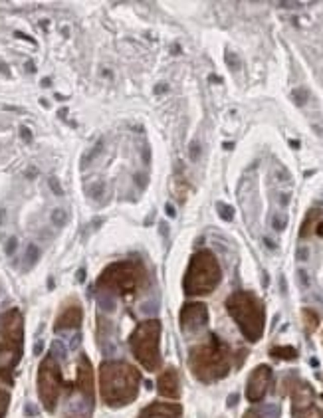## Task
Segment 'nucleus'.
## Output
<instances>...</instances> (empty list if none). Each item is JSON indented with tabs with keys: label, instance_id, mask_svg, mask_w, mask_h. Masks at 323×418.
<instances>
[{
	"label": "nucleus",
	"instance_id": "cd10ccee",
	"mask_svg": "<svg viewBox=\"0 0 323 418\" xmlns=\"http://www.w3.org/2000/svg\"><path fill=\"white\" fill-rule=\"evenodd\" d=\"M188 157H191V161H198V157H200V143H198V141H193V143H191V147H188Z\"/></svg>",
	"mask_w": 323,
	"mask_h": 418
},
{
	"label": "nucleus",
	"instance_id": "f3484780",
	"mask_svg": "<svg viewBox=\"0 0 323 418\" xmlns=\"http://www.w3.org/2000/svg\"><path fill=\"white\" fill-rule=\"evenodd\" d=\"M270 355L272 357H276V359H286V361H294L298 359V351L294 347H274L270 351Z\"/></svg>",
	"mask_w": 323,
	"mask_h": 418
},
{
	"label": "nucleus",
	"instance_id": "79ce46f5",
	"mask_svg": "<svg viewBox=\"0 0 323 418\" xmlns=\"http://www.w3.org/2000/svg\"><path fill=\"white\" fill-rule=\"evenodd\" d=\"M40 351H42V343H36V347H34V355H40Z\"/></svg>",
	"mask_w": 323,
	"mask_h": 418
},
{
	"label": "nucleus",
	"instance_id": "473e14b6",
	"mask_svg": "<svg viewBox=\"0 0 323 418\" xmlns=\"http://www.w3.org/2000/svg\"><path fill=\"white\" fill-rule=\"evenodd\" d=\"M153 92L157 93V95H161V93H167V92H169V85H167V83H157Z\"/></svg>",
	"mask_w": 323,
	"mask_h": 418
},
{
	"label": "nucleus",
	"instance_id": "4468645a",
	"mask_svg": "<svg viewBox=\"0 0 323 418\" xmlns=\"http://www.w3.org/2000/svg\"><path fill=\"white\" fill-rule=\"evenodd\" d=\"M183 408L174 403H153L141 410L139 418H181Z\"/></svg>",
	"mask_w": 323,
	"mask_h": 418
},
{
	"label": "nucleus",
	"instance_id": "7c9ffc66",
	"mask_svg": "<svg viewBox=\"0 0 323 418\" xmlns=\"http://www.w3.org/2000/svg\"><path fill=\"white\" fill-rule=\"evenodd\" d=\"M16 246H18V240H16V238H11V240H8V244H6V254L8 256L14 254Z\"/></svg>",
	"mask_w": 323,
	"mask_h": 418
},
{
	"label": "nucleus",
	"instance_id": "0eeeda50",
	"mask_svg": "<svg viewBox=\"0 0 323 418\" xmlns=\"http://www.w3.org/2000/svg\"><path fill=\"white\" fill-rule=\"evenodd\" d=\"M129 345L133 357L147 369L157 371L161 367V323L157 319H147L135 327Z\"/></svg>",
	"mask_w": 323,
	"mask_h": 418
},
{
	"label": "nucleus",
	"instance_id": "4c0bfd02",
	"mask_svg": "<svg viewBox=\"0 0 323 418\" xmlns=\"http://www.w3.org/2000/svg\"><path fill=\"white\" fill-rule=\"evenodd\" d=\"M149 159H151L149 147H145V149H143V161H145V163H149Z\"/></svg>",
	"mask_w": 323,
	"mask_h": 418
},
{
	"label": "nucleus",
	"instance_id": "a211bd4d",
	"mask_svg": "<svg viewBox=\"0 0 323 418\" xmlns=\"http://www.w3.org/2000/svg\"><path fill=\"white\" fill-rule=\"evenodd\" d=\"M294 417L296 418H323V410L317 405L312 407L301 408V410H294Z\"/></svg>",
	"mask_w": 323,
	"mask_h": 418
},
{
	"label": "nucleus",
	"instance_id": "72a5a7b5",
	"mask_svg": "<svg viewBox=\"0 0 323 418\" xmlns=\"http://www.w3.org/2000/svg\"><path fill=\"white\" fill-rule=\"evenodd\" d=\"M20 135H22L24 141H32V133H30V129L28 127L20 129Z\"/></svg>",
	"mask_w": 323,
	"mask_h": 418
},
{
	"label": "nucleus",
	"instance_id": "c9c22d12",
	"mask_svg": "<svg viewBox=\"0 0 323 418\" xmlns=\"http://www.w3.org/2000/svg\"><path fill=\"white\" fill-rule=\"evenodd\" d=\"M308 256H310V250H308L305 246L298 250V258H300V260H308Z\"/></svg>",
	"mask_w": 323,
	"mask_h": 418
},
{
	"label": "nucleus",
	"instance_id": "c85d7f7f",
	"mask_svg": "<svg viewBox=\"0 0 323 418\" xmlns=\"http://www.w3.org/2000/svg\"><path fill=\"white\" fill-rule=\"evenodd\" d=\"M48 183H50V188H52V193H54V195H58V197H64V188H62V185H60L58 179H54V176H52V179H50Z\"/></svg>",
	"mask_w": 323,
	"mask_h": 418
},
{
	"label": "nucleus",
	"instance_id": "58836bf2",
	"mask_svg": "<svg viewBox=\"0 0 323 418\" xmlns=\"http://www.w3.org/2000/svg\"><path fill=\"white\" fill-rule=\"evenodd\" d=\"M264 244L268 246V248H270V250H274V248H276V244H274V242H272V240H270V238H264Z\"/></svg>",
	"mask_w": 323,
	"mask_h": 418
},
{
	"label": "nucleus",
	"instance_id": "a19ab883",
	"mask_svg": "<svg viewBox=\"0 0 323 418\" xmlns=\"http://www.w3.org/2000/svg\"><path fill=\"white\" fill-rule=\"evenodd\" d=\"M236 400H238V396L232 395L231 398H228V405H231V407H234V405H236Z\"/></svg>",
	"mask_w": 323,
	"mask_h": 418
},
{
	"label": "nucleus",
	"instance_id": "39448f33",
	"mask_svg": "<svg viewBox=\"0 0 323 418\" xmlns=\"http://www.w3.org/2000/svg\"><path fill=\"white\" fill-rule=\"evenodd\" d=\"M220 279H222V270L217 256L208 250H200L191 258V264L183 279V288L186 295H208L219 288Z\"/></svg>",
	"mask_w": 323,
	"mask_h": 418
},
{
	"label": "nucleus",
	"instance_id": "e433bc0d",
	"mask_svg": "<svg viewBox=\"0 0 323 418\" xmlns=\"http://www.w3.org/2000/svg\"><path fill=\"white\" fill-rule=\"evenodd\" d=\"M300 281L303 284V286H308V284H310V279H308V274H305L303 270L300 272Z\"/></svg>",
	"mask_w": 323,
	"mask_h": 418
},
{
	"label": "nucleus",
	"instance_id": "c03bdc74",
	"mask_svg": "<svg viewBox=\"0 0 323 418\" xmlns=\"http://www.w3.org/2000/svg\"><path fill=\"white\" fill-rule=\"evenodd\" d=\"M244 418H260V417H258L256 412H246V414H244Z\"/></svg>",
	"mask_w": 323,
	"mask_h": 418
},
{
	"label": "nucleus",
	"instance_id": "2f4dec72",
	"mask_svg": "<svg viewBox=\"0 0 323 418\" xmlns=\"http://www.w3.org/2000/svg\"><path fill=\"white\" fill-rule=\"evenodd\" d=\"M276 176L282 181V183H284V181H289V173L286 171V169H277Z\"/></svg>",
	"mask_w": 323,
	"mask_h": 418
},
{
	"label": "nucleus",
	"instance_id": "aec40b11",
	"mask_svg": "<svg viewBox=\"0 0 323 418\" xmlns=\"http://www.w3.org/2000/svg\"><path fill=\"white\" fill-rule=\"evenodd\" d=\"M291 99L296 102V105H305L310 99V92L305 88H298V90L291 92Z\"/></svg>",
	"mask_w": 323,
	"mask_h": 418
},
{
	"label": "nucleus",
	"instance_id": "a878e982",
	"mask_svg": "<svg viewBox=\"0 0 323 418\" xmlns=\"http://www.w3.org/2000/svg\"><path fill=\"white\" fill-rule=\"evenodd\" d=\"M224 60H226V66L231 68V70H240V58L236 56V54H232V52H226V56H224Z\"/></svg>",
	"mask_w": 323,
	"mask_h": 418
},
{
	"label": "nucleus",
	"instance_id": "4be33fe9",
	"mask_svg": "<svg viewBox=\"0 0 323 418\" xmlns=\"http://www.w3.org/2000/svg\"><path fill=\"white\" fill-rule=\"evenodd\" d=\"M38 256H40V250L36 248L34 244H30L28 248H26V256H24V260L28 262L26 264V267H32L38 262Z\"/></svg>",
	"mask_w": 323,
	"mask_h": 418
},
{
	"label": "nucleus",
	"instance_id": "412c9836",
	"mask_svg": "<svg viewBox=\"0 0 323 418\" xmlns=\"http://www.w3.org/2000/svg\"><path fill=\"white\" fill-rule=\"evenodd\" d=\"M66 222H68V212H66V210L56 209L52 212V224H54V226L62 228V226H66Z\"/></svg>",
	"mask_w": 323,
	"mask_h": 418
},
{
	"label": "nucleus",
	"instance_id": "bb28decb",
	"mask_svg": "<svg viewBox=\"0 0 323 418\" xmlns=\"http://www.w3.org/2000/svg\"><path fill=\"white\" fill-rule=\"evenodd\" d=\"M102 151H104V141H97V143H95V147L92 149V153H88V155L83 157V163L93 161V159H95V157H97V155H99Z\"/></svg>",
	"mask_w": 323,
	"mask_h": 418
},
{
	"label": "nucleus",
	"instance_id": "ddd939ff",
	"mask_svg": "<svg viewBox=\"0 0 323 418\" xmlns=\"http://www.w3.org/2000/svg\"><path fill=\"white\" fill-rule=\"evenodd\" d=\"M157 386H159V395L167 396V398H179L181 396V383H179V372L177 369H167L159 377L157 381Z\"/></svg>",
	"mask_w": 323,
	"mask_h": 418
},
{
	"label": "nucleus",
	"instance_id": "9d476101",
	"mask_svg": "<svg viewBox=\"0 0 323 418\" xmlns=\"http://www.w3.org/2000/svg\"><path fill=\"white\" fill-rule=\"evenodd\" d=\"M208 323V309L205 303H186L181 309V329L191 335L200 331Z\"/></svg>",
	"mask_w": 323,
	"mask_h": 418
},
{
	"label": "nucleus",
	"instance_id": "9b49d317",
	"mask_svg": "<svg viewBox=\"0 0 323 418\" xmlns=\"http://www.w3.org/2000/svg\"><path fill=\"white\" fill-rule=\"evenodd\" d=\"M81 319H83V312H81V305L78 300H68L64 303L62 312L56 317V331H64V329H78L81 326Z\"/></svg>",
	"mask_w": 323,
	"mask_h": 418
},
{
	"label": "nucleus",
	"instance_id": "a18cd8bd",
	"mask_svg": "<svg viewBox=\"0 0 323 418\" xmlns=\"http://www.w3.org/2000/svg\"><path fill=\"white\" fill-rule=\"evenodd\" d=\"M83 278H85V272H83V270H80V272H78V279H80V281H83Z\"/></svg>",
	"mask_w": 323,
	"mask_h": 418
},
{
	"label": "nucleus",
	"instance_id": "423d86ee",
	"mask_svg": "<svg viewBox=\"0 0 323 418\" xmlns=\"http://www.w3.org/2000/svg\"><path fill=\"white\" fill-rule=\"evenodd\" d=\"M147 281V272L137 260H123L107 266L97 278V288L102 293H121L129 295Z\"/></svg>",
	"mask_w": 323,
	"mask_h": 418
},
{
	"label": "nucleus",
	"instance_id": "b1692460",
	"mask_svg": "<svg viewBox=\"0 0 323 418\" xmlns=\"http://www.w3.org/2000/svg\"><path fill=\"white\" fill-rule=\"evenodd\" d=\"M286 226H288V216H286V214L277 212V214H274V216H272V228H274V230L282 232Z\"/></svg>",
	"mask_w": 323,
	"mask_h": 418
},
{
	"label": "nucleus",
	"instance_id": "de8ad7c7",
	"mask_svg": "<svg viewBox=\"0 0 323 418\" xmlns=\"http://www.w3.org/2000/svg\"><path fill=\"white\" fill-rule=\"evenodd\" d=\"M210 82H217V83H220V82H222V80H220L219 76H210Z\"/></svg>",
	"mask_w": 323,
	"mask_h": 418
},
{
	"label": "nucleus",
	"instance_id": "7ed1b4c3",
	"mask_svg": "<svg viewBox=\"0 0 323 418\" xmlns=\"http://www.w3.org/2000/svg\"><path fill=\"white\" fill-rule=\"evenodd\" d=\"M226 309L248 341H252V343L260 341V337L264 335L266 309L262 300L256 293L234 291L226 300Z\"/></svg>",
	"mask_w": 323,
	"mask_h": 418
},
{
	"label": "nucleus",
	"instance_id": "2eb2a0df",
	"mask_svg": "<svg viewBox=\"0 0 323 418\" xmlns=\"http://www.w3.org/2000/svg\"><path fill=\"white\" fill-rule=\"evenodd\" d=\"M312 234H319L323 236V212L322 210H310L305 221L301 224L300 236L301 238H308Z\"/></svg>",
	"mask_w": 323,
	"mask_h": 418
},
{
	"label": "nucleus",
	"instance_id": "37998d69",
	"mask_svg": "<svg viewBox=\"0 0 323 418\" xmlns=\"http://www.w3.org/2000/svg\"><path fill=\"white\" fill-rule=\"evenodd\" d=\"M289 145H291V147H294V149H298V147H300V141H289Z\"/></svg>",
	"mask_w": 323,
	"mask_h": 418
},
{
	"label": "nucleus",
	"instance_id": "f704fd0d",
	"mask_svg": "<svg viewBox=\"0 0 323 418\" xmlns=\"http://www.w3.org/2000/svg\"><path fill=\"white\" fill-rule=\"evenodd\" d=\"M165 210H167V216H171V218H174V216H177V212H174V207L171 204V202H167V204H165Z\"/></svg>",
	"mask_w": 323,
	"mask_h": 418
},
{
	"label": "nucleus",
	"instance_id": "dca6fc26",
	"mask_svg": "<svg viewBox=\"0 0 323 418\" xmlns=\"http://www.w3.org/2000/svg\"><path fill=\"white\" fill-rule=\"evenodd\" d=\"M301 317H303V323H305V331H308V333H313V331L317 329V326H319V317H317V314L312 312V309H303V312H301Z\"/></svg>",
	"mask_w": 323,
	"mask_h": 418
},
{
	"label": "nucleus",
	"instance_id": "1a4fd4ad",
	"mask_svg": "<svg viewBox=\"0 0 323 418\" xmlns=\"http://www.w3.org/2000/svg\"><path fill=\"white\" fill-rule=\"evenodd\" d=\"M270 383H272V369L268 365H258L246 383V398L250 403H260L268 393Z\"/></svg>",
	"mask_w": 323,
	"mask_h": 418
},
{
	"label": "nucleus",
	"instance_id": "5701e85b",
	"mask_svg": "<svg viewBox=\"0 0 323 418\" xmlns=\"http://www.w3.org/2000/svg\"><path fill=\"white\" fill-rule=\"evenodd\" d=\"M217 210H219V216L222 221L231 222L234 218V209L228 207V204H224V202H217Z\"/></svg>",
	"mask_w": 323,
	"mask_h": 418
},
{
	"label": "nucleus",
	"instance_id": "f257e3e1",
	"mask_svg": "<svg viewBox=\"0 0 323 418\" xmlns=\"http://www.w3.org/2000/svg\"><path fill=\"white\" fill-rule=\"evenodd\" d=\"M141 377L135 367L123 361H105L99 367V384L105 405L125 407L139 395Z\"/></svg>",
	"mask_w": 323,
	"mask_h": 418
},
{
	"label": "nucleus",
	"instance_id": "20e7f679",
	"mask_svg": "<svg viewBox=\"0 0 323 418\" xmlns=\"http://www.w3.org/2000/svg\"><path fill=\"white\" fill-rule=\"evenodd\" d=\"M22 314L12 307L0 315V379L11 381L12 371L22 359Z\"/></svg>",
	"mask_w": 323,
	"mask_h": 418
},
{
	"label": "nucleus",
	"instance_id": "ea45409f",
	"mask_svg": "<svg viewBox=\"0 0 323 418\" xmlns=\"http://www.w3.org/2000/svg\"><path fill=\"white\" fill-rule=\"evenodd\" d=\"M280 202H282V204H288L289 202V195H280Z\"/></svg>",
	"mask_w": 323,
	"mask_h": 418
},
{
	"label": "nucleus",
	"instance_id": "f03ea898",
	"mask_svg": "<svg viewBox=\"0 0 323 418\" xmlns=\"http://www.w3.org/2000/svg\"><path fill=\"white\" fill-rule=\"evenodd\" d=\"M188 367L200 383H214L224 379L232 367V351L217 335L198 343L188 353Z\"/></svg>",
	"mask_w": 323,
	"mask_h": 418
},
{
	"label": "nucleus",
	"instance_id": "6ab92c4d",
	"mask_svg": "<svg viewBox=\"0 0 323 418\" xmlns=\"http://www.w3.org/2000/svg\"><path fill=\"white\" fill-rule=\"evenodd\" d=\"M88 195L95 200H99V198L105 195V183L104 181H93L92 185L88 186Z\"/></svg>",
	"mask_w": 323,
	"mask_h": 418
},
{
	"label": "nucleus",
	"instance_id": "6e6552de",
	"mask_svg": "<svg viewBox=\"0 0 323 418\" xmlns=\"http://www.w3.org/2000/svg\"><path fill=\"white\" fill-rule=\"evenodd\" d=\"M64 386L66 383L62 379L58 361L54 355H48L40 363V369H38V396L48 412H54Z\"/></svg>",
	"mask_w": 323,
	"mask_h": 418
},
{
	"label": "nucleus",
	"instance_id": "49530a36",
	"mask_svg": "<svg viewBox=\"0 0 323 418\" xmlns=\"http://www.w3.org/2000/svg\"><path fill=\"white\" fill-rule=\"evenodd\" d=\"M222 147H224V149H226V151H231L232 147H234V143H224V145H222Z\"/></svg>",
	"mask_w": 323,
	"mask_h": 418
},
{
	"label": "nucleus",
	"instance_id": "c756f323",
	"mask_svg": "<svg viewBox=\"0 0 323 418\" xmlns=\"http://www.w3.org/2000/svg\"><path fill=\"white\" fill-rule=\"evenodd\" d=\"M135 183L139 185V188H145L147 186V183H149V174L147 173H135Z\"/></svg>",
	"mask_w": 323,
	"mask_h": 418
},
{
	"label": "nucleus",
	"instance_id": "393cba45",
	"mask_svg": "<svg viewBox=\"0 0 323 418\" xmlns=\"http://www.w3.org/2000/svg\"><path fill=\"white\" fill-rule=\"evenodd\" d=\"M8 405H11V395H8V391H4L0 386V418H4L6 410H8Z\"/></svg>",
	"mask_w": 323,
	"mask_h": 418
},
{
	"label": "nucleus",
	"instance_id": "f8f14e48",
	"mask_svg": "<svg viewBox=\"0 0 323 418\" xmlns=\"http://www.w3.org/2000/svg\"><path fill=\"white\" fill-rule=\"evenodd\" d=\"M76 389L81 395L85 396V400L92 407L93 403V375H92V363L85 355H81L80 363H78V381H76Z\"/></svg>",
	"mask_w": 323,
	"mask_h": 418
}]
</instances>
